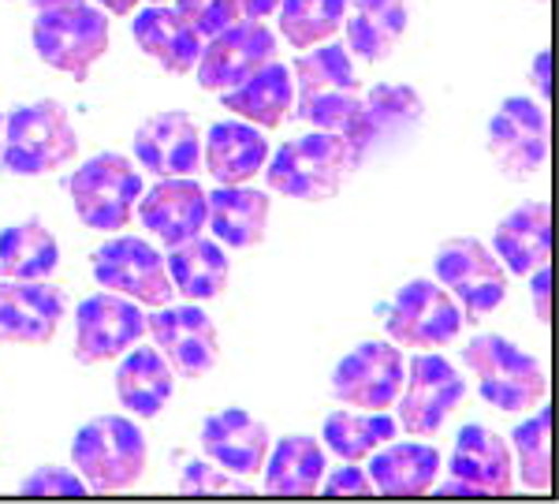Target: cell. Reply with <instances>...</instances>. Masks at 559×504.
<instances>
[{"label":"cell","mask_w":559,"mask_h":504,"mask_svg":"<svg viewBox=\"0 0 559 504\" xmlns=\"http://www.w3.org/2000/svg\"><path fill=\"white\" fill-rule=\"evenodd\" d=\"M292 116H299L313 131H336L347 139L362 109V79H358L347 45L329 38L313 49H302V57L292 65Z\"/></svg>","instance_id":"obj_1"},{"label":"cell","mask_w":559,"mask_h":504,"mask_svg":"<svg viewBox=\"0 0 559 504\" xmlns=\"http://www.w3.org/2000/svg\"><path fill=\"white\" fill-rule=\"evenodd\" d=\"M269 191L295 198V202H329L344 191V184L358 173L347 139L336 131H310L284 142L265 161Z\"/></svg>","instance_id":"obj_2"},{"label":"cell","mask_w":559,"mask_h":504,"mask_svg":"<svg viewBox=\"0 0 559 504\" xmlns=\"http://www.w3.org/2000/svg\"><path fill=\"white\" fill-rule=\"evenodd\" d=\"M79 154V131L71 113L52 97L15 105L4 116L0 134V165L8 176H49L71 165Z\"/></svg>","instance_id":"obj_3"},{"label":"cell","mask_w":559,"mask_h":504,"mask_svg":"<svg viewBox=\"0 0 559 504\" xmlns=\"http://www.w3.org/2000/svg\"><path fill=\"white\" fill-rule=\"evenodd\" d=\"M71 464L86 482V490H131L150 467L146 434L128 415H97L79 426L75 441H71Z\"/></svg>","instance_id":"obj_4"},{"label":"cell","mask_w":559,"mask_h":504,"mask_svg":"<svg viewBox=\"0 0 559 504\" xmlns=\"http://www.w3.org/2000/svg\"><path fill=\"white\" fill-rule=\"evenodd\" d=\"M466 371L477 377L485 403H492L503 415H522V411L537 408L548 396V374L545 366L519 348L515 340L500 337V332H481L463 351Z\"/></svg>","instance_id":"obj_5"},{"label":"cell","mask_w":559,"mask_h":504,"mask_svg":"<svg viewBox=\"0 0 559 504\" xmlns=\"http://www.w3.org/2000/svg\"><path fill=\"white\" fill-rule=\"evenodd\" d=\"M31 38L41 65H49L52 71H64V75L83 83L97 60L108 52L112 26H108V12L90 4V0H79V4L38 8Z\"/></svg>","instance_id":"obj_6"},{"label":"cell","mask_w":559,"mask_h":504,"mask_svg":"<svg viewBox=\"0 0 559 504\" xmlns=\"http://www.w3.org/2000/svg\"><path fill=\"white\" fill-rule=\"evenodd\" d=\"M75 218L94 232H123L134 221V202L142 195V173L128 154H94L68 179Z\"/></svg>","instance_id":"obj_7"},{"label":"cell","mask_w":559,"mask_h":504,"mask_svg":"<svg viewBox=\"0 0 559 504\" xmlns=\"http://www.w3.org/2000/svg\"><path fill=\"white\" fill-rule=\"evenodd\" d=\"M432 281H440L452 292V300L463 310V321H485L508 300V269L474 236H452L432 255Z\"/></svg>","instance_id":"obj_8"},{"label":"cell","mask_w":559,"mask_h":504,"mask_svg":"<svg viewBox=\"0 0 559 504\" xmlns=\"http://www.w3.org/2000/svg\"><path fill=\"white\" fill-rule=\"evenodd\" d=\"M421 124H426V102L418 90L407 83H377L369 94H362V109L347 134L355 165L362 168L366 161L411 146Z\"/></svg>","instance_id":"obj_9"},{"label":"cell","mask_w":559,"mask_h":504,"mask_svg":"<svg viewBox=\"0 0 559 504\" xmlns=\"http://www.w3.org/2000/svg\"><path fill=\"white\" fill-rule=\"evenodd\" d=\"M388 340L414 351H440L463 332V310L440 281H407L384 307Z\"/></svg>","instance_id":"obj_10"},{"label":"cell","mask_w":559,"mask_h":504,"mask_svg":"<svg viewBox=\"0 0 559 504\" xmlns=\"http://www.w3.org/2000/svg\"><path fill=\"white\" fill-rule=\"evenodd\" d=\"M466 400V382L455 371L452 359H444L440 351H421L411 359L403 389L395 396L392 408L400 411V426L411 437H437L444 430V422L463 408Z\"/></svg>","instance_id":"obj_11"},{"label":"cell","mask_w":559,"mask_h":504,"mask_svg":"<svg viewBox=\"0 0 559 504\" xmlns=\"http://www.w3.org/2000/svg\"><path fill=\"white\" fill-rule=\"evenodd\" d=\"M485 150L508 179L526 184L548 165V113L526 94H511L492 113Z\"/></svg>","instance_id":"obj_12"},{"label":"cell","mask_w":559,"mask_h":504,"mask_svg":"<svg viewBox=\"0 0 559 504\" xmlns=\"http://www.w3.org/2000/svg\"><path fill=\"white\" fill-rule=\"evenodd\" d=\"M407 377V359H403L400 344L392 340H358L336 363L329 377V389L344 408L355 411H388L395 396L403 389Z\"/></svg>","instance_id":"obj_13"},{"label":"cell","mask_w":559,"mask_h":504,"mask_svg":"<svg viewBox=\"0 0 559 504\" xmlns=\"http://www.w3.org/2000/svg\"><path fill=\"white\" fill-rule=\"evenodd\" d=\"M146 337L142 303L120 292H94L75 310V359L83 366H102L120 359L131 344Z\"/></svg>","instance_id":"obj_14"},{"label":"cell","mask_w":559,"mask_h":504,"mask_svg":"<svg viewBox=\"0 0 559 504\" xmlns=\"http://www.w3.org/2000/svg\"><path fill=\"white\" fill-rule=\"evenodd\" d=\"M94 262V281L120 292L128 300L142 303V307H165L173 300V281H168L165 258L153 243L139 236H112L90 255Z\"/></svg>","instance_id":"obj_15"},{"label":"cell","mask_w":559,"mask_h":504,"mask_svg":"<svg viewBox=\"0 0 559 504\" xmlns=\"http://www.w3.org/2000/svg\"><path fill=\"white\" fill-rule=\"evenodd\" d=\"M269 60H276V34L261 20L242 15L239 23L205 38L202 57L194 65L198 86L210 90V94H224V90L239 86L242 79L254 75L258 68H265Z\"/></svg>","instance_id":"obj_16"},{"label":"cell","mask_w":559,"mask_h":504,"mask_svg":"<svg viewBox=\"0 0 559 504\" xmlns=\"http://www.w3.org/2000/svg\"><path fill=\"white\" fill-rule=\"evenodd\" d=\"M146 332L153 337L160 355L179 377H205L221 359V337H216L213 318L198 303L183 307H153L146 318Z\"/></svg>","instance_id":"obj_17"},{"label":"cell","mask_w":559,"mask_h":504,"mask_svg":"<svg viewBox=\"0 0 559 504\" xmlns=\"http://www.w3.org/2000/svg\"><path fill=\"white\" fill-rule=\"evenodd\" d=\"M448 471H452L455 482L440 485V493H474V497L511 493V485H515V456H511V445L496 430L481 426V422H466L455 434Z\"/></svg>","instance_id":"obj_18"},{"label":"cell","mask_w":559,"mask_h":504,"mask_svg":"<svg viewBox=\"0 0 559 504\" xmlns=\"http://www.w3.org/2000/svg\"><path fill=\"white\" fill-rule=\"evenodd\" d=\"M64 292L49 281H0V344L41 348L64 321Z\"/></svg>","instance_id":"obj_19"},{"label":"cell","mask_w":559,"mask_h":504,"mask_svg":"<svg viewBox=\"0 0 559 504\" xmlns=\"http://www.w3.org/2000/svg\"><path fill=\"white\" fill-rule=\"evenodd\" d=\"M134 157L157 179L194 176L202 168V134L187 113H153L134 131Z\"/></svg>","instance_id":"obj_20"},{"label":"cell","mask_w":559,"mask_h":504,"mask_svg":"<svg viewBox=\"0 0 559 504\" xmlns=\"http://www.w3.org/2000/svg\"><path fill=\"white\" fill-rule=\"evenodd\" d=\"M142 228L153 232L165 247L187 243L205 232V191L191 176H165L134 202Z\"/></svg>","instance_id":"obj_21"},{"label":"cell","mask_w":559,"mask_h":504,"mask_svg":"<svg viewBox=\"0 0 559 504\" xmlns=\"http://www.w3.org/2000/svg\"><path fill=\"white\" fill-rule=\"evenodd\" d=\"M269 445H273L269 426L242 408L213 411V415H205L202 422L205 456H210L221 471H228L231 479H250V474H258L261 467H265Z\"/></svg>","instance_id":"obj_22"},{"label":"cell","mask_w":559,"mask_h":504,"mask_svg":"<svg viewBox=\"0 0 559 504\" xmlns=\"http://www.w3.org/2000/svg\"><path fill=\"white\" fill-rule=\"evenodd\" d=\"M269 210H273V202L258 187L216 184V191L205 195V228L228 250H250L265 239Z\"/></svg>","instance_id":"obj_23"},{"label":"cell","mask_w":559,"mask_h":504,"mask_svg":"<svg viewBox=\"0 0 559 504\" xmlns=\"http://www.w3.org/2000/svg\"><path fill=\"white\" fill-rule=\"evenodd\" d=\"M131 38L168 75H191L205 45V38H198L194 26L168 4L142 8L131 23Z\"/></svg>","instance_id":"obj_24"},{"label":"cell","mask_w":559,"mask_h":504,"mask_svg":"<svg viewBox=\"0 0 559 504\" xmlns=\"http://www.w3.org/2000/svg\"><path fill=\"white\" fill-rule=\"evenodd\" d=\"M369 482L373 493L388 497H421L437 485L440 474V448L426 441H384L377 453L366 456Z\"/></svg>","instance_id":"obj_25"},{"label":"cell","mask_w":559,"mask_h":504,"mask_svg":"<svg viewBox=\"0 0 559 504\" xmlns=\"http://www.w3.org/2000/svg\"><path fill=\"white\" fill-rule=\"evenodd\" d=\"M269 161L265 131L247 120H221L202 134V165L216 184H250Z\"/></svg>","instance_id":"obj_26"},{"label":"cell","mask_w":559,"mask_h":504,"mask_svg":"<svg viewBox=\"0 0 559 504\" xmlns=\"http://www.w3.org/2000/svg\"><path fill=\"white\" fill-rule=\"evenodd\" d=\"M492 255L515 277H530L552 255V213L548 202H522L492 232Z\"/></svg>","instance_id":"obj_27"},{"label":"cell","mask_w":559,"mask_h":504,"mask_svg":"<svg viewBox=\"0 0 559 504\" xmlns=\"http://www.w3.org/2000/svg\"><path fill=\"white\" fill-rule=\"evenodd\" d=\"M116 396L134 419H157L176 396V371L157 348L131 344L116 366Z\"/></svg>","instance_id":"obj_28"},{"label":"cell","mask_w":559,"mask_h":504,"mask_svg":"<svg viewBox=\"0 0 559 504\" xmlns=\"http://www.w3.org/2000/svg\"><path fill=\"white\" fill-rule=\"evenodd\" d=\"M411 23L407 0H347V52L366 65H381L395 52Z\"/></svg>","instance_id":"obj_29"},{"label":"cell","mask_w":559,"mask_h":504,"mask_svg":"<svg viewBox=\"0 0 559 504\" xmlns=\"http://www.w3.org/2000/svg\"><path fill=\"white\" fill-rule=\"evenodd\" d=\"M221 105L228 113H236L239 120L254 124L261 131H273L292 116L295 105V83H292V68L269 60L265 68H258L250 79H242L239 86L224 90Z\"/></svg>","instance_id":"obj_30"},{"label":"cell","mask_w":559,"mask_h":504,"mask_svg":"<svg viewBox=\"0 0 559 504\" xmlns=\"http://www.w3.org/2000/svg\"><path fill=\"white\" fill-rule=\"evenodd\" d=\"M165 269H168V281H173V292H179L191 303L216 300V295L228 288V277H231V262H228L224 243L210 239L205 232L187 243L168 247Z\"/></svg>","instance_id":"obj_31"},{"label":"cell","mask_w":559,"mask_h":504,"mask_svg":"<svg viewBox=\"0 0 559 504\" xmlns=\"http://www.w3.org/2000/svg\"><path fill=\"white\" fill-rule=\"evenodd\" d=\"M265 490L280 497H313L329 471L324 445L310 434H287L276 445H269L265 456Z\"/></svg>","instance_id":"obj_32"},{"label":"cell","mask_w":559,"mask_h":504,"mask_svg":"<svg viewBox=\"0 0 559 504\" xmlns=\"http://www.w3.org/2000/svg\"><path fill=\"white\" fill-rule=\"evenodd\" d=\"M60 269V243L31 218L0 232V277L8 281H49Z\"/></svg>","instance_id":"obj_33"},{"label":"cell","mask_w":559,"mask_h":504,"mask_svg":"<svg viewBox=\"0 0 559 504\" xmlns=\"http://www.w3.org/2000/svg\"><path fill=\"white\" fill-rule=\"evenodd\" d=\"M395 434H400V422L388 415V411H355V408L332 411L321 426L324 448L347 464L366 460L369 453H377V448H381L384 441H392Z\"/></svg>","instance_id":"obj_34"},{"label":"cell","mask_w":559,"mask_h":504,"mask_svg":"<svg viewBox=\"0 0 559 504\" xmlns=\"http://www.w3.org/2000/svg\"><path fill=\"white\" fill-rule=\"evenodd\" d=\"M280 34L292 49H313L340 34L347 15V0H280Z\"/></svg>","instance_id":"obj_35"},{"label":"cell","mask_w":559,"mask_h":504,"mask_svg":"<svg viewBox=\"0 0 559 504\" xmlns=\"http://www.w3.org/2000/svg\"><path fill=\"white\" fill-rule=\"evenodd\" d=\"M548 426H552V415L548 408H540L537 415H530L526 422H519L515 434V456H519V471L526 490H548L552 482V437H548Z\"/></svg>","instance_id":"obj_36"},{"label":"cell","mask_w":559,"mask_h":504,"mask_svg":"<svg viewBox=\"0 0 559 504\" xmlns=\"http://www.w3.org/2000/svg\"><path fill=\"white\" fill-rule=\"evenodd\" d=\"M176 12L198 31V38H213L224 26L242 20V4L239 0H176Z\"/></svg>","instance_id":"obj_37"},{"label":"cell","mask_w":559,"mask_h":504,"mask_svg":"<svg viewBox=\"0 0 559 504\" xmlns=\"http://www.w3.org/2000/svg\"><path fill=\"white\" fill-rule=\"evenodd\" d=\"M20 493H31V497H52V493H60V497H79V493H86V482L79 479V471H68V467H38V471H31L26 479L20 482Z\"/></svg>","instance_id":"obj_38"},{"label":"cell","mask_w":559,"mask_h":504,"mask_svg":"<svg viewBox=\"0 0 559 504\" xmlns=\"http://www.w3.org/2000/svg\"><path fill=\"white\" fill-rule=\"evenodd\" d=\"M318 490L324 493V497H344V493H355V497H366V493H373V482H369L366 471H358L355 464L336 467V471H324V479Z\"/></svg>","instance_id":"obj_39"},{"label":"cell","mask_w":559,"mask_h":504,"mask_svg":"<svg viewBox=\"0 0 559 504\" xmlns=\"http://www.w3.org/2000/svg\"><path fill=\"white\" fill-rule=\"evenodd\" d=\"M183 490H198V493H205V490H236V482H231V474L228 471H221V467H213V464H205V460H191L183 467Z\"/></svg>","instance_id":"obj_40"},{"label":"cell","mask_w":559,"mask_h":504,"mask_svg":"<svg viewBox=\"0 0 559 504\" xmlns=\"http://www.w3.org/2000/svg\"><path fill=\"white\" fill-rule=\"evenodd\" d=\"M534 281H530V292H534V307H537V321H548L552 318V310H548V284H552V269L545 266H537L534 273Z\"/></svg>","instance_id":"obj_41"},{"label":"cell","mask_w":559,"mask_h":504,"mask_svg":"<svg viewBox=\"0 0 559 504\" xmlns=\"http://www.w3.org/2000/svg\"><path fill=\"white\" fill-rule=\"evenodd\" d=\"M239 4H242V15H250V20H269L280 8V0H239Z\"/></svg>","instance_id":"obj_42"},{"label":"cell","mask_w":559,"mask_h":504,"mask_svg":"<svg viewBox=\"0 0 559 504\" xmlns=\"http://www.w3.org/2000/svg\"><path fill=\"white\" fill-rule=\"evenodd\" d=\"M97 8L116 15V20H128V15H134V8H139V0H97Z\"/></svg>","instance_id":"obj_43"},{"label":"cell","mask_w":559,"mask_h":504,"mask_svg":"<svg viewBox=\"0 0 559 504\" xmlns=\"http://www.w3.org/2000/svg\"><path fill=\"white\" fill-rule=\"evenodd\" d=\"M534 79H537V90L548 97V49H540L537 52V60H534Z\"/></svg>","instance_id":"obj_44"},{"label":"cell","mask_w":559,"mask_h":504,"mask_svg":"<svg viewBox=\"0 0 559 504\" xmlns=\"http://www.w3.org/2000/svg\"><path fill=\"white\" fill-rule=\"evenodd\" d=\"M60 4H79V0H34V8H60Z\"/></svg>","instance_id":"obj_45"},{"label":"cell","mask_w":559,"mask_h":504,"mask_svg":"<svg viewBox=\"0 0 559 504\" xmlns=\"http://www.w3.org/2000/svg\"><path fill=\"white\" fill-rule=\"evenodd\" d=\"M150 4H168V0H150Z\"/></svg>","instance_id":"obj_46"},{"label":"cell","mask_w":559,"mask_h":504,"mask_svg":"<svg viewBox=\"0 0 559 504\" xmlns=\"http://www.w3.org/2000/svg\"><path fill=\"white\" fill-rule=\"evenodd\" d=\"M0 134H4V116H0Z\"/></svg>","instance_id":"obj_47"},{"label":"cell","mask_w":559,"mask_h":504,"mask_svg":"<svg viewBox=\"0 0 559 504\" xmlns=\"http://www.w3.org/2000/svg\"><path fill=\"white\" fill-rule=\"evenodd\" d=\"M534 4H545V0H534Z\"/></svg>","instance_id":"obj_48"}]
</instances>
